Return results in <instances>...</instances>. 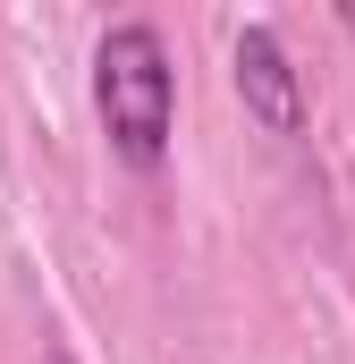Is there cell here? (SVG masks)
<instances>
[{"mask_svg": "<svg viewBox=\"0 0 355 364\" xmlns=\"http://www.w3.org/2000/svg\"><path fill=\"white\" fill-rule=\"evenodd\" d=\"M43 364H77V356H68V348H51V356H43Z\"/></svg>", "mask_w": 355, "mask_h": 364, "instance_id": "3", "label": "cell"}, {"mask_svg": "<svg viewBox=\"0 0 355 364\" xmlns=\"http://www.w3.org/2000/svg\"><path fill=\"white\" fill-rule=\"evenodd\" d=\"M93 110H102V136L127 170H161L178 136V68L170 43L153 17H127L93 43Z\"/></svg>", "mask_w": 355, "mask_h": 364, "instance_id": "1", "label": "cell"}, {"mask_svg": "<svg viewBox=\"0 0 355 364\" xmlns=\"http://www.w3.org/2000/svg\"><path fill=\"white\" fill-rule=\"evenodd\" d=\"M229 77H237V102L246 119H263L271 136H305V85H296V60L271 26H246L237 51H229Z\"/></svg>", "mask_w": 355, "mask_h": 364, "instance_id": "2", "label": "cell"}]
</instances>
